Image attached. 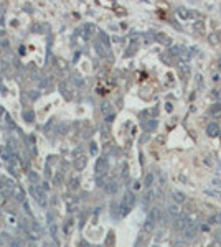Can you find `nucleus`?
<instances>
[{"label":"nucleus","mask_w":221,"mask_h":247,"mask_svg":"<svg viewBox=\"0 0 221 247\" xmlns=\"http://www.w3.org/2000/svg\"><path fill=\"white\" fill-rule=\"evenodd\" d=\"M191 224L193 222H191L188 214H180V216L177 217V221H175V227H177V231H180V232H185Z\"/></svg>","instance_id":"f257e3e1"},{"label":"nucleus","mask_w":221,"mask_h":247,"mask_svg":"<svg viewBox=\"0 0 221 247\" xmlns=\"http://www.w3.org/2000/svg\"><path fill=\"white\" fill-rule=\"evenodd\" d=\"M167 209H168V214H170L172 217H175V219H177V217L181 214L180 213V203H177V201H173V203L168 204Z\"/></svg>","instance_id":"f03ea898"},{"label":"nucleus","mask_w":221,"mask_h":247,"mask_svg":"<svg viewBox=\"0 0 221 247\" xmlns=\"http://www.w3.org/2000/svg\"><path fill=\"white\" fill-rule=\"evenodd\" d=\"M206 134H208V137H216V135L220 134V125L214 124V122H213V124H210L206 127Z\"/></svg>","instance_id":"7ed1b4c3"},{"label":"nucleus","mask_w":221,"mask_h":247,"mask_svg":"<svg viewBox=\"0 0 221 247\" xmlns=\"http://www.w3.org/2000/svg\"><path fill=\"white\" fill-rule=\"evenodd\" d=\"M205 194H208V196H213V198H216L218 201H221V191L214 190V188H210V190H205Z\"/></svg>","instance_id":"20e7f679"},{"label":"nucleus","mask_w":221,"mask_h":247,"mask_svg":"<svg viewBox=\"0 0 221 247\" xmlns=\"http://www.w3.org/2000/svg\"><path fill=\"white\" fill-rule=\"evenodd\" d=\"M173 199L177 201V203H183V201H185V194L178 193V191H173Z\"/></svg>","instance_id":"39448f33"},{"label":"nucleus","mask_w":221,"mask_h":247,"mask_svg":"<svg viewBox=\"0 0 221 247\" xmlns=\"http://www.w3.org/2000/svg\"><path fill=\"white\" fill-rule=\"evenodd\" d=\"M211 247H221V239L214 240V242H213V246H211Z\"/></svg>","instance_id":"423d86ee"},{"label":"nucleus","mask_w":221,"mask_h":247,"mask_svg":"<svg viewBox=\"0 0 221 247\" xmlns=\"http://www.w3.org/2000/svg\"><path fill=\"white\" fill-rule=\"evenodd\" d=\"M214 221H216V222H221V214H216V217H214Z\"/></svg>","instance_id":"0eeeda50"},{"label":"nucleus","mask_w":221,"mask_h":247,"mask_svg":"<svg viewBox=\"0 0 221 247\" xmlns=\"http://www.w3.org/2000/svg\"><path fill=\"white\" fill-rule=\"evenodd\" d=\"M201 231H210V226H201Z\"/></svg>","instance_id":"6e6552de"},{"label":"nucleus","mask_w":221,"mask_h":247,"mask_svg":"<svg viewBox=\"0 0 221 247\" xmlns=\"http://www.w3.org/2000/svg\"><path fill=\"white\" fill-rule=\"evenodd\" d=\"M218 66H220V71H221V59H220V63H218Z\"/></svg>","instance_id":"1a4fd4ad"},{"label":"nucleus","mask_w":221,"mask_h":247,"mask_svg":"<svg viewBox=\"0 0 221 247\" xmlns=\"http://www.w3.org/2000/svg\"><path fill=\"white\" fill-rule=\"evenodd\" d=\"M220 102H221V96H220Z\"/></svg>","instance_id":"9d476101"}]
</instances>
